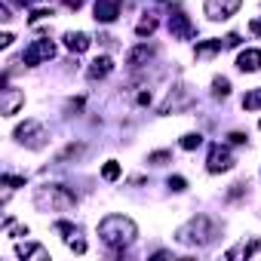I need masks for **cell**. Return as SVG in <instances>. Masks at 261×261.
Here are the masks:
<instances>
[{"label":"cell","instance_id":"obj_19","mask_svg":"<svg viewBox=\"0 0 261 261\" xmlns=\"http://www.w3.org/2000/svg\"><path fill=\"white\" fill-rule=\"evenodd\" d=\"M154 31H157V19H154L151 13H145V16H142V22L136 25V34H139V37H151Z\"/></svg>","mask_w":261,"mask_h":261},{"label":"cell","instance_id":"obj_2","mask_svg":"<svg viewBox=\"0 0 261 261\" xmlns=\"http://www.w3.org/2000/svg\"><path fill=\"white\" fill-rule=\"evenodd\" d=\"M215 237H218V221L209 218V215H194L188 224H181V227L175 230V240H178L181 246H197V249L212 246Z\"/></svg>","mask_w":261,"mask_h":261},{"label":"cell","instance_id":"obj_26","mask_svg":"<svg viewBox=\"0 0 261 261\" xmlns=\"http://www.w3.org/2000/svg\"><path fill=\"white\" fill-rule=\"evenodd\" d=\"M169 160H172L169 151H154V154L148 157V163H154V166H163V163H169Z\"/></svg>","mask_w":261,"mask_h":261},{"label":"cell","instance_id":"obj_36","mask_svg":"<svg viewBox=\"0 0 261 261\" xmlns=\"http://www.w3.org/2000/svg\"><path fill=\"white\" fill-rule=\"evenodd\" d=\"M249 31H252V34H261V19H252V25H249Z\"/></svg>","mask_w":261,"mask_h":261},{"label":"cell","instance_id":"obj_16","mask_svg":"<svg viewBox=\"0 0 261 261\" xmlns=\"http://www.w3.org/2000/svg\"><path fill=\"white\" fill-rule=\"evenodd\" d=\"M65 46H68L71 53H86V49L92 46V40H89V34H83V31H68V34H65Z\"/></svg>","mask_w":261,"mask_h":261},{"label":"cell","instance_id":"obj_3","mask_svg":"<svg viewBox=\"0 0 261 261\" xmlns=\"http://www.w3.org/2000/svg\"><path fill=\"white\" fill-rule=\"evenodd\" d=\"M34 206L40 212H68L77 206V194L65 185H43L34 191Z\"/></svg>","mask_w":261,"mask_h":261},{"label":"cell","instance_id":"obj_5","mask_svg":"<svg viewBox=\"0 0 261 261\" xmlns=\"http://www.w3.org/2000/svg\"><path fill=\"white\" fill-rule=\"evenodd\" d=\"M243 7V0H206L203 4V13L209 22H224L230 16H237V10Z\"/></svg>","mask_w":261,"mask_h":261},{"label":"cell","instance_id":"obj_17","mask_svg":"<svg viewBox=\"0 0 261 261\" xmlns=\"http://www.w3.org/2000/svg\"><path fill=\"white\" fill-rule=\"evenodd\" d=\"M221 49H224V40L212 37V40H200V43L194 46V56H197V59H212V56H218Z\"/></svg>","mask_w":261,"mask_h":261},{"label":"cell","instance_id":"obj_38","mask_svg":"<svg viewBox=\"0 0 261 261\" xmlns=\"http://www.w3.org/2000/svg\"><path fill=\"white\" fill-rule=\"evenodd\" d=\"M10 4H16V7H28L31 0H10Z\"/></svg>","mask_w":261,"mask_h":261},{"label":"cell","instance_id":"obj_9","mask_svg":"<svg viewBox=\"0 0 261 261\" xmlns=\"http://www.w3.org/2000/svg\"><path fill=\"white\" fill-rule=\"evenodd\" d=\"M22 105H25V92L22 89H16V86H4V89H0V114H4V117L19 114Z\"/></svg>","mask_w":261,"mask_h":261},{"label":"cell","instance_id":"obj_12","mask_svg":"<svg viewBox=\"0 0 261 261\" xmlns=\"http://www.w3.org/2000/svg\"><path fill=\"white\" fill-rule=\"evenodd\" d=\"M154 53H157L154 46H148V43H139L136 49H129V56H126V65H129V68H133V71H136V68H142V65H148V62L154 59Z\"/></svg>","mask_w":261,"mask_h":261},{"label":"cell","instance_id":"obj_20","mask_svg":"<svg viewBox=\"0 0 261 261\" xmlns=\"http://www.w3.org/2000/svg\"><path fill=\"white\" fill-rule=\"evenodd\" d=\"M212 95L215 98H227L230 95V80L227 77H215L212 80Z\"/></svg>","mask_w":261,"mask_h":261},{"label":"cell","instance_id":"obj_4","mask_svg":"<svg viewBox=\"0 0 261 261\" xmlns=\"http://www.w3.org/2000/svg\"><path fill=\"white\" fill-rule=\"evenodd\" d=\"M13 136H16V142H19V145H25V148H31V151L43 148V145H46V139H49V133L43 129V123H40V120H25V123H19Z\"/></svg>","mask_w":261,"mask_h":261},{"label":"cell","instance_id":"obj_34","mask_svg":"<svg viewBox=\"0 0 261 261\" xmlns=\"http://www.w3.org/2000/svg\"><path fill=\"white\" fill-rule=\"evenodd\" d=\"M243 188H246V185H233V188H230V194H227V197H230V200H237V197H240V194H243Z\"/></svg>","mask_w":261,"mask_h":261},{"label":"cell","instance_id":"obj_7","mask_svg":"<svg viewBox=\"0 0 261 261\" xmlns=\"http://www.w3.org/2000/svg\"><path fill=\"white\" fill-rule=\"evenodd\" d=\"M53 56H56V43H53L49 37H40V40H34V43L25 49L22 62H25L28 68H34V65H40V62H49Z\"/></svg>","mask_w":261,"mask_h":261},{"label":"cell","instance_id":"obj_11","mask_svg":"<svg viewBox=\"0 0 261 261\" xmlns=\"http://www.w3.org/2000/svg\"><path fill=\"white\" fill-rule=\"evenodd\" d=\"M120 10H123L120 0H95V22L111 25V22L120 16Z\"/></svg>","mask_w":261,"mask_h":261},{"label":"cell","instance_id":"obj_25","mask_svg":"<svg viewBox=\"0 0 261 261\" xmlns=\"http://www.w3.org/2000/svg\"><path fill=\"white\" fill-rule=\"evenodd\" d=\"M0 181H4V188H25V175H10L7 172Z\"/></svg>","mask_w":261,"mask_h":261},{"label":"cell","instance_id":"obj_6","mask_svg":"<svg viewBox=\"0 0 261 261\" xmlns=\"http://www.w3.org/2000/svg\"><path fill=\"white\" fill-rule=\"evenodd\" d=\"M169 34H172L175 40H191V37L197 34L194 22L185 16V10H181V7H172V10H169Z\"/></svg>","mask_w":261,"mask_h":261},{"label":"cell","instance_id":"obj_23","mask_svg":"<svg viewBox=\"0 0 261 261\" xmlns=\"http://www.w3.org/2000/svg\"><path fill=\"white\" fill-rule=\"evenodd\" d=\"M243 108H246V111H255V108H261V89H252V92H246V95H243Z\"/></svg>","mask_w":261,"mask_h":261},{"label":"cell","instance_id":"obj_33","mask_svg":"<svg viewBox=\"0 0 261 261\" xmlns=\"http://www.w3.org/2000/svg\"><path fill=\"white\" fill-rule=\"evenodd\" d=\"M224 46H240V34H227L224 37Z\"/></svg>","mask_w":261,"mask_h":261},{"label":"cell","instance_id":"obj_18","mask_svg":"<svg viewBox=\"0 0 261 261\" xmlns=\"http://www.w3.org/2000/svg\"><path fill=\"white\" fill-rule=\"evenodd\" d=\"M16 255H19V258H25V261H28V258L49 261V252H46L43 246H37V243H19V246H16Z\"/></svg>","mask_w":261,"mask_h":261},{"label":"cell","instance_id":"obj_39","mask_svg":"<svg viewBox=\"0 0 261 261\" xmlns=\"http://www.w3.org/2000/svg\"><path fill=\"white\" fill-rule=\"evenodd\" d=\"M258 129H261V123H258Z\"/></svg>","mask_w":261,"mask_h":261},{"label":"cell","instance_id":"obj_13","mask_svg":"<svg viewBox=\"0 0 261 261\" xmlns=\"http://www.w3.org/2000/svg\"><path fill=\"white\" fill-rule=\"evenodd\" d=\"M237 68H240L243 74L261 71V49H243V53L237 56Z\"/></svg>","mask_w":261,"mask_h":261},{"label":"cell","instance_id":"obj_27","mask_svg":"<svg viewBox=\"0 0 261 261\" xmlns=\"http://www.w3.org/2000/svg\"><path fill=\"white\" fill-rule=\"evenodd\" d=\"M7 233H13V237H28V227H22V224H16L13 218H7Z\"/></svg>","mask_w":261,"mask_h":261},{"label":"cell","instance_id":"obj_37","mask_svg":"<svg viewBox=\"0 0 261 261\" xmlns=\"http://www.w3.org/2000/svg\"><path fill=\"white\" fill-rule=\"evenodd\" d=\"M65 7H68V10H80V7H83V0H65Z\"/></svg>","mask_w":261,"mask_h":261},{"label":"cell","instance_id":"obj_31","mask_svg":"<svg viewBox=\"0 0 261 261\" xmlns=\"http://www.w3.org/2000/svg\"><path fill=\"white\" fill-rule=\"evenodd\" d=\"M227 142H230V145H246V133H230Z\"/></svg>","mask_w":261,"mask_h":261},{"label":"cell","instance_id":"obj_32","mask_svg":"<svg viewBox=\"0 0 261 261\" xmlns=\"http://www.w3.org/2000/svg\"><path fill=\"white\" fill-rule=\"evenodd\" d=\"M68 246H71L77 255H83V252H86V243H83V240H68Z\"/></svg>","mask_w":261,"mask_h":261},{"label":"cell","instance_id":"obj_35","mask_svg":"<svg viewBox=\"0 0 261 261\" xmlns=\"http://www.w3.org/2000/svg\"><path fill=\"white\" fill-rule=\"evenodd\" d=\"M10 43H13V34H10V31H7V34H0V46H4V49H7Z\"/></svg>","mask_w":261,"mask_h":261},{"label":"cell","instance_id":"obj_28","mask_svg":"<svg viewBox=\"0 0 261 261\" xmlns=\"http://www.w3.org/2000/svg\"><path fill=\"white\" fill-rule=\"evenodd\" d=\"M169 188H172V191H175V194H181V191H185V188H188V181H185V178H181V175H172V178H169Z\"/></svg>","mask_w":261,"mask_h":261},{"label":"cell","instance_id":"obj_8","mask_svg":"<svg viewBox=\"0 0 261 261\" xmlns=\"http://www.w3.org/2000/svg\"><path fill=\"white\" fill-rule=\"evenodd\" d=\"M206 169H209L212 175H218V172H227V169H233V154H230V151H227L224 145H209Z\"/></svg>","mask_w":261,"mask_h":261},{"label":"cell","instance_id":"obj_29","mask_svg":"<svg viewBox=\"0 0 261 261\" xmlns=\"http://www.w3.org/2000/svg\"><path fill=\"white\" fill-rule=\"evenodd\" d=\"M56 230H59V233H65V237H77L74 224H68V221H56Z\"/></svg>","mask_w":261,"mask_h":261},{"label":"cell","instance_id":"obj_30","mask_svg":"<svg viewBox=\"0 0 261 261\" xmlns=\"http://www.w3.org/2000/svg\"><path fill=\"white\" fill-rule=\"evenodd\" d=\"M46 16H53V13H46V10H34V13L28 16V22H31V25H37V22H40V19H46Z\"/></svg>","mask_w":261,"mask_h":261},{"label":"cell","instance_id":"obj_10","mask_svg":"<svg viewBox=\"0 0 261 261\" xmlns=\"http://www.w3.org/2000/svg\"><path fill=\"white\" fill-rule=\"evenodd\" d=\"M191 101H194V98H191V92H188L185 86H175V89H169V95L163 98V105H160L157 111H160V114H169V111L175 114V111H181V108H188Z\"/></svg>","mask_w":261,"mask_h":261},{"label":"cell","instance_id":"obj_1","mask_svg":"<svg viewBox=\"0 0 261 261\" xmlns=\"http://www.w3.org/2000/svg\"><path fill=\"white\" fill-rule=\"evenodd\" d=\"M98 237H101V243H105L108 249L123 252V249H129V246L136 243L139 227H136L133 218H126V215H105V218L98 221Z\"/></svg>","mask_w":261,"mask_h":261},{"label":"cell","instance_id":"obj_22","mask_svg":"<svg viewBox=\"0 0 261 261\" xmlns=\"http://www.w3.org/2000/svg\"><path fill=\"white\" fill-rule=\"evenodd\" d=\"M101 178H105V181H117V178H120V163H117V160H108V163L101 166Z\"/></svg>","mask_w":261,"mask_h":261},{"label":"cell","instance_id":"obj_24","mask_svg":"<svg viewBox=\"0 0 261 261\" xmlns=\"http://www.w3.org/2000/svg\"><path fill=\"white\" fill-rule=\"evenodd\" d=\"M200 145H203V136H200V133L181 136V148H185V151H194V148H200Z\"/></svg>","mask_w":261,"mask_h":261},{"label":"cell","instance_id":"obj_15","mask_svg":"<svg viewBox=\"0 0 261 261\" xmlns=\"http://www.w3.org/2000/svg\"><path fill=\"white\" fill-rule=\"evenodd\" d=\"M255 252H261V240H243L240 246L227 249V258H230V261H237V258H252Z\"/></svg>","mask_w":261,"mask_h":261},{"label":"cell","instance_id":"obj_21","mask_svg":"<svg viewBox=\"0 0 261 261\" xmlns=\"http://www.w3.org/2000/svg\"><path fill=\"white\" fill-rule=\"evenodd\" d=\"M83 151H86L83 145H68V148H65V151H62V154L56 157V163H65V160H77V157H80Z\"/></svg>","mask_w":261,"mask_h":261},{"label":"cell","instance_id":"obj_14","mask_svg":"<svg viewBox=\"0 0 261 261\" xmlns=\"http://www.w3.org/2000/svg\"><path fill=\"white\" fill-rule=\"evenodd\" d=\"M111 71H114V62H111V56H98V59H92V62H89V68H86V77H89V80H105Z\"/></svg>","mask_w":261,"mask_h":261}]
</instances>
